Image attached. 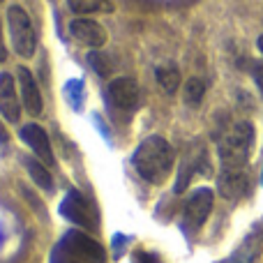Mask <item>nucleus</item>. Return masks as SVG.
I'll return each mask as SVG.
<instances>
[{"instance_id": "15", "label": "nucleus", "mask_w": 263, "mask_h": 263, "mask_svg": "<svg viewBox=\"0 0 263 263\" xmlns=\"http://www.w3.org/2000/svg\"><path fill=\"white\" fill-rule=\"evenodd\" d=\"M155 77H157V83L162 86V90L168 92V95H173V92L178 90V86H180V72H178L173 65H162V67H157Z\"/></svg>"}, {"instance_id": "25", "label": "nucleus", "mask_w": 263, "mask_h": 263, "mask_svg": "<svg viewBox=\"0 0 263 263\" xmlns=\"http://www.w3.org/2000/svg\"><path fill=\"white\" fill-rule=\"evenodd\" d=\"M0 3H3V0H0Z\"/></svg>"}, {"instance_id": "2", "label": "nucleus", "mask_w": 263, "mask_h": 263, "mask_svg": "<svg viewBox=\"0 0 263 263\" xmlns=\"http://www.w3.org/2000/svg\"><path fill=\"white\" fill-rule=\"evenodd\" d=\"M252 145H254V127L252 123L231 125L222 136H219V162L222 168H245L250 159Z\"/></svg>"}, {"instance_id": "14", "label": "nucleus", "mask_w": 263, "mask_h": 263, "mask_svg": "<svg viewBox=\"0 0 263 263\" xmlns=\"http://www.w3.org/2000/svg\"><path fill=\"white\" fill-rule=\"evenodd\" d=\"M26 168H28L32 180L40 185V190L53 192V178H51V171L44 166V164H40L37 159H26Z\"/></svg>"}, {"instance_id": "7", "label": "nucleus", "mask_w": 263, "mask_h": 263, "mask_svg": "<svg viewBox=\"0 0 263 263\" xmlns=\"http://www.w3.org/2000/svg\"><path fill=\"white\" fill-rule=\"evenodd\" d=\"M60 215L65 219H69L77 227H86V229H95L97 222L90 213V205L86 203L81 194L77 190H69V194L63 199V205H60Z\"/></svg>"}, {"instance_id": "22", "label": "nucleus", "mask_w": 263, "mask_h": 263, "mask_svg": "<svg viewBox=\"0 0 263 263\" xmlns=\"http://www.w3.org/2000/svg\"><path fill=\"white\" fill-rule=\"evenodd\" d=\"M0 141H3V143H5V141H7V132H5L3 125H0Z\"/></svg>"}, {"instance_id": "24", "label": "nucleus", "mask_w": 263, "mask_h": 263, "mask_svg": "<svg viewBox=\"0 0 263 263\" xmlns=\"http://www.w3.org/2000/svg\"><path fill=\"white\" fill-rule=\"evenodd\" d=\"M261 182H263V171H261Z\"/></svg>"}, {"instance_id": "6", "label": "nucleus", "mask_w": 263, "mask_h": 263, "mask_svg": "<svg viewBox=\"0 0 263 263\" xmlns=\"http://www.w3.org/2000/svg\"><path fill=\"white\" fill-rule=\"evenodd\" d=\"M213 199H215V194L208 187H199L187 199L185 210H182V227L187 231H199L203 227V222L208 219L210 210H213Z\"/></svg>"}, {"instance_id": "9", "label": "nucleus", "mask_w": 263, "mask_h": 263, "mask_svg": "<svg viewBox=\"0 0 263 263\" xmlns=\"http://www.w3.org/2000/svg\"><path fill=\"white\" fill-rule=\"evenodd\" d=\"M69 32L74 35L77 42L90 46V49H100V46L106 44V30L97 21H92V18H88V16L74 18V21L69 23Z\"/></svg>"}, {"instance_id": "21", "label": "nucleus", "mask_w": 263, "mask_h": 263, "mask_svg": "<svg viewBox=\"0 0 263 263\" xmlns=\"http://www.w3.org/2000/svg\"><path fill=\"white\" fill-rule=\"evenodd\" d=\"M7 58V49H5V42H3V28H0V63H5Z\"/></svg>"}, {"instance_id": "10", "label": "nucleus", "mask_w": 263, "mask_h": 263, "mask_svg": "<svg viewBox=\"0 0 263 263\" xmlns=\"http://www.w3.org/2000/svg\"><path fill=\"white\" fill-rule=\"evenodd\" d=\"M21 139L37 157L42 159L44 164H51L53 166V153H51V141H49V134L35 123H28L21 127Z\"/></svg>"}, {"instance_id": "13", "label": "nucleus", "mask_w": 263, "mask_h": 263, "mask_svg": "<svg viewBox=\"0 0 263 263\" xmlns=\"http://www.w3.org/2000/svg\"><path fill=\"white\" fill-rule=\"evenodd\" d=\"M69 9L77 14H111L114 3L111 0H67Z\"/></svg>"}, {"instance_id": "11", "label": "nucleus", "mask_w": 263, "mask_h": 263, "mask_svg": "<svg viewBox=\"0 0 263 263\" xmlns=\"http://www.w3.org/2000/svg\"><path fill=\"white\" fill-rule=\"evenodd\" d=\"M0 114H3L9 123H16L18 114H21L16 83H14L12 74H7V72L0 74Z\"/></svg>"}, {"instance_id": "4", "label": "nucleus", "mask_w": 263, "mask_h": 263, "mask_svg": "<svg viewBox=\"0 0 263 263\" xmlns=\"http://www.w3.org/2000/svg\"><path fill=\"white\" fill-rule=\"evenodd\" d=\"M7 23H9V35H12L14 51L23 58H32L37 49V35L32 30L30 16L26 14V9L14 5L7 9Z\"/></svg>"}, {"instance_id": "23", "label": "nucleus", "mask_w": 263, "mask_h": 263, "mask_svg": "<svg viewBox=\"0 0 263 263\" xmlns=\"http://www.w3.org/2000/svg\"><path fill=\"white\" fill-rule=\"evenodd\" d=\"M259 51H261V53H263V35L259 37Z\"/></svg>"}, {"instance_id": "1", "label": "nucleus", "mask_w": 263, "mask_h": 263, "mask_svg": "<svg viewBox=\"0 0 263 263\" xmlns=\"http://www.w3.org/2000/svg\"><path fill=\"white\" fill-rule=\"evenodd\" d=\"M134 168L143 180L153 182V185H162L168 176H171L173 162H176V153H173L171 143L162 136H148L139 143L134 153Z\"/></svg>"}, {"instance_id": "3", "label": "nucleus", "mask_w": 263, "mask_h": 263, "mask_svg": "<svg viewBox=\"0 0 263 263\" xmlns=\"http://www.w3.org/2000/svg\"><path fill=\"white\" fill-rule=\"evenodd\" d=\"M106 252L81 231H69L51 252V263H104Z\"/></svg>"}, {"instance_id": "19", "label": "nucleus", "mask_w": 263, "mask_h": 263, "mask_svg": "<svg viewBox=\"0 0 263 263\" xmlns=\"http://www.w3.org/2000/svg\"><path fill=\"white\" fill-rule=\"evenodd\" d=\"M252 74H254V81H256V86H259V90H261V95H263V65H254L252 67Z\"/></svg>"}, {"instance_id": "16", "label": "nucleus", "mask_w": 263, "mask_h": 263, "mask_svg": "<svg viewBox=\"0 0 263 263\" xmlns=\"http://www.w3.org/2000/svg\"><path fill=\"white\" fill-rule=\"evenodd\" d=\"M203 95H205L203 79H199V77L187 79V83H185V102H187V104L199 106L201 100H203Z\"/></svg>"}, {"instance_id": "5", "label": "nucleus", "mask_w": 263, "mask_h": 263, "mask_svg": "<svg viewBox=\"0 0 263 263\" xmlns=\"http://www.w3.org/2000/svg\"><path fill=\"white\" fill-rule=\"evenodd\" d=\"M106 102L120 114H132L141 106V88L134 79L118 77L106 86Z\"/></svg>"}, {"instance_id": "17", "label": "nucleus", "mask_w": 263, "mask_h": 263, "mask_svg": "<svg viewBox=\"0 0 263 263\" xmlns=\"http://www.w3.org/2000/svg\"><path fill=\"white\" fill-rule=\"evenodd\" d=\"M88 63H90V67L95 69L100 77H109V74L114 72L111 58L106 53H102V51H90V53H88Z\"/></svg>"}, {"instance_id": "18", "label": "nucleus", "mask_w": 263, "mask_h": 263, "mask_svg": "<svg viewBox=\"0 0 263 263\" xmlns=\"http://www.w3.org/2000/svg\"><path fill=\"white\" fill-rule=\"evenodd\" d=\"M81 92H83L81 81H69L67 83V100L72 102L74 109H81Z\"/></svg>"}, {"instance_id": "20", "label": "nucleus", "mask_w": 263, "mask_h": 263, "mask_svg": "<svg viewBox=\"0 0 263 263\" xmlns=\"http://www.w3.org/2000/svg\"><path fill=\"white\" fill-rule=\"evenodd\" d=\"M134 263H155V259L150 254H145V252H136Z\"/></svg>"}, {"instance_id": "8", "label": "nucleus", "mask_w": 263, "mask_h": 263, "mask_svg": "<svg viewBox=\"0 0 263 263\" xmlns=\"http://www.w3.org/2000/svg\"><path fill=\"white\" fill-rule=\"evenodd\" d=\"M217 190L224 199L238 201L250 192V176L245 168H222L217 176Z\"/></svg>"}, {"instance_id": "12", "label": "nucleus", "mask_w": 263, "mask_h": 263, "mask_svg": "<svg viewBox=\"0 0 263 263\" xmlns=\"http://www.w3.org/2000/svg\"><path fill=\"white\" fill-rule=\"evenodd\" d=\"M16 77H18V86H21V100H23L26 111L30 116H40L42 114V92H40L35 77L26 67H18Z\"/></svg>"}]
</instances>
